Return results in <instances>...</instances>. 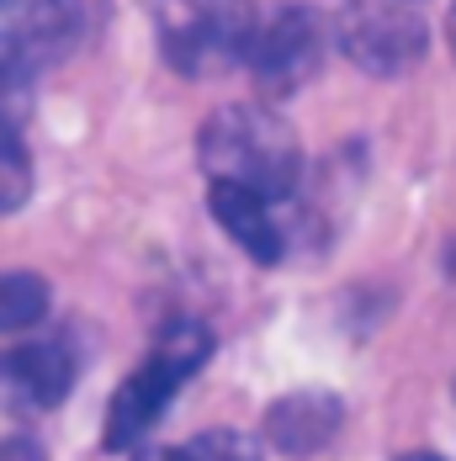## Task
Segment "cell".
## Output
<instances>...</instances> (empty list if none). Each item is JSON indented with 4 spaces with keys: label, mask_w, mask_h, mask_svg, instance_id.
Masks as SVG:
<instances>
[{
    "label": "cell",
    "mask_w": 456,
    "mask_h": 461,
    "mask_svg": "<svg viewBox=\"0 0 456 461\" xmlns=\"http://www.w3.org/2000/svg\"><path fill=\"white\" fill-rule=\"evenodd\" d=\"M196 159L213 185H244L266 202H287L303 176V143L292 122L260 101L218 106L196 133Z\"/></svg>",
    "instance_id": "6da1fadb"
},
{
    "label": "cell",
    "mask_w": 456,
    "mask_h": 461,
    "mask_svg": "<svg viewBox=\"0 0 456 461\" xmlns=\"http://www.w3.org/2000/svg\"><path fill=\"white\" fill-rule=\"evenodd\" d=\"M207 361H213V334L191 319L170 323V329L160 334V345L149 350V361L112 393L106 424H101L106 451H133L138 440L160 424V414L170 409V398H176Z\"/></svg>",
    "instance_id": "7a4b0ae2"
},
{
    "label": "cell",
    "mask_w": 456,
    "mask_h": 461,
    "mask_svg": "<svg viewBox=\"0 0 456 461\" xmlns=\"http://www.w3.org/2000/svg\"><path fill=\"white\" fill-rule=\"evenodd\" d=\"M154 11H160L154 22L160 59L186 80L239 69L250 59V38L260 22L250 0H160Z\"/></svg>",
    "instance_id": "3957f363"
},
{
    "label": "cell",
    "mask_w": 456,
    "mask_h": 461,
    "mask_svg": "<svg viewBox=\"0 0 456 461\" xmlns=\"http://www.w3.org/2000/svg\"><path fill=\"white\" fill-rule=\"evenodd\" d=\"M250 75L260 80L266 95H292L303 91L324 64V22L308 5H276L255 22L250 38Z\"/></svg>",
    "instance_id": "277c9868"
},
{
    "label": "cell",
    "mask_w": 456,
    "mask_h": 461,
    "mask_svg": "<svg viewBox=\"0 0 456 461\" xmlns=\"http://www.w3.org/2000/svg\"><path fill=\"white\" fill-rule=\"evenodd\" d=\"M334 43H340V53H345L356 69L377 75V80H393V75H409L414 64L424 59L430 32H424V22H419L414 11H404V5L366 0V5H351V11L340 16Z\"/></svg>",
    "instance_id": "5b68a950"
},
{
    "label": "cell",
    "mask_w": 456,
    "mask_h": 461,
    "mask_svg": "<svg viewBox=\"0 0 456 461\" xmlns=\"http://www.w3.org/2000/svg\"><path fill=\"white\" fill-rule=\"evenodd\" d=\"M75 376H80V356L64 339L0 350V409L5 414H48L69 398Z\"/></svg>",
    "instance_id": "8992f818"
},
{
    "label": "cell",
    "mask_w": 456,
    "mask_h": 461,
    "mask_svg": "<svg viewBox=\"0 0 456 461\" xmlns=\"http://www.w3.org/2000/svg\"><path fill=\"white\" fill-rule=\"evenodd\" d=\"M345 424V409L334 393H281L266 409V440L287 456H314L324 451Z\"/></svg>",
    "instance_id": "52a82bcc"
},
{
    "label": "cell",
    "mask_w": 456,
    "mask_h": 461,
    "mask_svg": "<svg viewBox=\"0 0 456 461\" xmlns=\"http://www.w3.org/2000/svg\"><path fill=\"white\" fill-rule=\"evenodd\" d=\"M207 207H213L218 229H223L250 260L276 266V260L287 255V233L276 229V212H271L276 202L244 191V185H207Z\"/></svg>",
    "instance_id": "ba28073f"
},
{
    "label": "cell",
    "mask_w": 456,
    "mask_h": 461,
    "mask_svg": "<svg viewBox=\"0 0 456 461\" xmlns=\"http://www.w3.org/2000/svg\"><path fill=\"white\" fill-rule=\"evenodd\" d=\"M48 303H53V292L38 271H0V334L43 323Z\"/></svg>",
    "instance_id": "9c48e42d"
},
{
    "label": "cell",
    "mask_w": 456,
    "mask_h": 461,
    "mask_svg": "<svg viewBox=\"0 0 456 461\" xmlns=\"http://www.w3.org/2000/svg\"><path fill=\"white\" fill-rule=\"evenodd\" d=\"M32 196V154L22 143V122L0 117V218Z\"/></svg>",
    "instance_id": "30bf717a"
},
{
    "label": "cell",
    "mask_w": 456,
    "mask_h": 461,
    "mask_svg": "<svg viewBox=\"0 0 456 461\" xmlns=\"http://www.w3.org/2000/svg\"><path fill=\"white\" fill-rule=\"evenodd\" d=\"M181 461H260V446L239 429H207V435H191L186 446H176Z\"/></svg>",
    "instance_id": "8fae6325"
},
{
    "label": "cell",
    "mask_w": 456,
    "mask_h": 461,
    "mask_svg": "<svg viewBox=\"0 0 456 461\" xmlns=\"http://www.w3.org/2000/svg\"><path fill=\"white\" fill-rule=\"evenodd\" d=\"M0 461H48V451L32 435H5L0 440Z\"/></svg>",
    "instance_id": "7c38bea8"
},
{
    "label": "cell",
    "mask_w": 456,
    "mask_h": 461,
    "mask_svg": "<svg viewBox=\"0 0 456 461\" xmlns=\"http://www.w3.org/2000/svg\"><path fill=\"white\" fill-rule=\"evenodd\" d=\"M133 461H181V451H176V446H149V451H138Z\"/></svg>",
    "instance_id": "4fadbf2b"
},
{
    "label": "cell",
    "mask_w": 456,
    "mask_h": 461,
    "mask_svg": "<svg viewBox=\"0 0 456 461\" xmlns=\"http://www.w3.org/2000/svg\"><path fill=\"white\" fill-rule=\"evenodd\" d=\"M446 43H451V53H456V5H451V16H446Z\"/></svg>",
    "instance_id": "5bb4252c"
},
{
    "label": "cell",
    "mask_w": 456,
    "mask_h": 461,
    "mask_svg": "<svg viewBox=\"0 0 456 461\" xmlns=\"http://www.w3.org/2000/svg\"><path fill=\"white\" fill-rule=\"evenodd\" d=\"M398 461H446V456H435V451H409V456H398Z\"/></svg>",
    "instance_id": "9a60e30c"
},
{
    "label": "cell",
    "mask_w": 456,
    "mask_h": 461,
    "mask_svg": "<svg viewBox=\"0 0 456 461\" xmlns=\"http://www.w3.org/2000/svg\"><path fill=\"white\" fill-rule=\"evenodd\" d=\"M154 5H160V0H154Z\"/></svg>",
    "instance_id": "2e32d148"
}]
</instances>
